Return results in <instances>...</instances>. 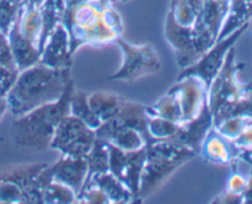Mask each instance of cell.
<instances>
[{"mask_svg": "<svg viewBox=\"0 0 252 204\" xmlns=\"http://www.w3.org/2000/svg\"><path fill=\"white\" fill-rule=\"evenodd\" d=\"M62 24L70 39L71 54L80 47H103L122 36L123 22L110 0H75L66 5Z\"/></svg>", "mask_w": 252, "mask_h": 204, "instance_id": "1", "label": "cell"}, {"mask_svg": "<svg viewBox=\"0 0 252 204\" xmlns=\"http://www.w3.org/2000/svg\"><path fill=\"white\" fill-rule=\"evenodd\" d=\"M71 81L70 69H56L36 63L20 70L5 95L7 111L15 117L61 98Z\"/></svg>", "mask_w": 252, "mask_h": 204, "instance_id": "2", "label": "cell"}, {"mask_svg": "<svg viewBox=\"0 0 252 204\" xmlns=\"http://www.w3.org/2000/svg\"><path fill=\"white\" fill-rule=\"evenodd\" d=\"M74 90L73 80L68 84L61 98L46 103L20 117H15L11 127L12 140L16 146L46 151L61 120L69 115V100Z\"/></svg>", "mask_w": 252, "mask_h": 204, "instance_id": "3", "label": "cell"}, {"mask_svg": "<svg viewBox=\"0 0 252 204\" xmlns=\"http://www.w3.org/2000/svg\"><path fill=\"white\" fill-rule=\"evenodd\" d=\"M197 154L189 147L170 140H155L147 145V156L140 177L139 199L152 196L179 167Z\"/></svg>", "mask_w": 252, "mask_h": 204, "instance_id": "4", "label": "cell"}, {"mask_svg": "<svg viewBox=\"0 0 252 204\" xmlns=\"http://www.w3.org/2000/svg\"><path fill=\"white\" fill-rule=\"evenodd\" d=\"M48 164H19L0 172V203H42V188L37 181Z\"/></svg>", "mask_w": 252, "mask_h": 204, "instance_id": "5", "label": "cell"}, {"mask_svg": "<svg viewBox=\"0 0 252 204\" xmlns=\"http://www.w3.org/2000/svg\"><path fill=\"white\" fill-rule=\"evenodd\" d=\"M115 43L120 46L123 59L120 69L113 75L108 76L110 80L135 81L158 73L161 69L157 49L150 44H130L122 37H118Z\"/></svg>", "mask_w": 252, "mask_h": 204, "instance_id": "6", "label": "cell"}, {"mask_svg": "<svg viewBox=\"0 0 252 204\" xmlns=\"http://www.w3.org/2000/svg\"><path fill=\"white\" fill-rule=\"evenodd\" d=\"M95 139V130L69 113L57 127L49 149L57 150L63 156L86 157Z\"/></svg>", "mask_w": 252, "mask_h": 204, "instance_id": "7", "label": "cell"}, {"mask_svg": "<svg viewBox=\"0 0 252 204\" xmlns=\"http://www.w3.org/2000/svg\"><path fill=\"white\" fill-rule=\"evenodd\" d=\"M248 27L249 22L236 29L235 31H233L220 41H217L216 44L211 49H208L203 56L199 57L193 64L186 66V68H182L179 76H177V80L191 75L198 76L199 79L204 81L207 87L209 88L211 84L213 83L216 76L218 75L220 69L223 68L229 51L233 48L236 41L243 36V33L248 29Z\"/></svg>", "mask_w": 252, "mask_h": 204, "instance_id": "8", "label": "cell"}, {"mask_svg": "<svg viewBox=\"0 0 252 204\" xmlns=\"http://www.w3.org/2000/svg\"><path fill=\"white\" fill-rule=\"evenodd\" d=\"M110 150V171L116 178L120 179L134 197L135 202L139 199L140 177L147 156V146L135 151H125L112 144H108Z\"/></svg>", "mask_w": 252, "mask_h": 204, "instance_id": "9", "label": "cell"}, {"mask_svg": "<svg viewBox=\"0 0 252 204\" xmlns=\"http://www.w3.org/2000/svg\"><path fill=\"white\" fill-rule=\"evenodd\" d=\"M88 177V162L86 157H70L61 155L54 164L47 165L37 176L41 188L49 182L64 184L69 187L78 196Z\"/></svg>", "mask_w": 252, "mask_h": 204, "instance_id": "10", "label": "cell"}, {"mask_svg": "<svg viewBox=\"0 0 252 204\" xmlns=\"http://www.w3.org/2000/svg\"><path fill=\"white\" fill-rule=\"evenodd\" d=\"M179 96L182 112V123L198 116L203 106L208 102V87L198 76H186L172 86Z\"/></svg>", "mask_w": 252, "mask_h": 204, "instance_id": "11", "label": "cell"}, {"mask_svg": "<svg viewBox=\"0 0 252 204\" xmlns=\"http://www.w3.org/2000/svg\"><path fill=\"white\" fill-rule=\"evenodd\" d=\"M212 128H213V115L207 102L197 117L180 124L179 130L170 139V142L184 145L199 155L202 144Z\"/></svg>", "mask_w": 252, "mask_h": 204, "instance_id": "12", "label": "cell"}, {"mask_svg": "<svg viewBox=\"0 0 252 204\" xmlns=\"http://www.w3.org/2000/svg\"><path fill=\"white\" fill-rule=\"evenodd\" d=\"M70 39L63 24L57 25L44 43L39 57V63L56 69H70Z\"/></svg>", "mask_w": 252, "mask_h": 204, "instance_id": "13", "label": "cell"}, {"mask_svg": "<svg viewBox=\"0 0 252 204\" xmlns=\"http://www.w3.org/2000/svg\"><path fill=\"white\" fill-rule=\"evenodd\" d=\"M95 132L96 137L105 140L108 144H112L125 150V151L140 150L150 143L148 137H145L139 130L120 125L111 120L102 123Z\"/></svg>", "mask_w": 252, "mask_h": 204, "instance_id": "14", "label": "cell"}, {"mask_svg": "<svg viewBox=\"0 0 252 204\" xmlns=\"http://www.w3.org/2000/svg\"><path fill=\"white\" fill-rule=\"evenodd\" d=\"M240 152L241 149H239L231 140L212 128L202 144L199 155L212 164L230 165L239 159Z\"/></svg>", "mask_w": 252, "mask_h": 204, "instance_id": "15", "label": "cell"}, {"mask_svg": "<svg viewBox=\"0 0 252 204\" xmlns=\"http://www.w3.org/2000/svg\"><path fill=\"white\" fill-rule=\"evenodd\" d=\"M6 36L12 57H14L15 64H16L19 71L38 63L39 57H41L39 49L34 47L31 42L25 39L22 36H20V33L14 27L11 26Z\"/></svg>", "mask_w": 252, "mask_h": 204, "instance_id": "16", "label": "cell"}, {"mask_svg": "<svg viewBox=\"0 0 252 204\" xmlns=\"http://www.w3.org/2000/svg\"><path fill=\"white\" fill-rule=\"evenodd\" d=\"M88 101L94 115L101 120V123H105L120 112L126 98L108 91H96L89 93Z\"/></svg>", "mask_w": 252, "mask_h": 204, "instance_id": "17", "label": "cell"}, {"mask_svg": "<svg viewBox=\"0 0 252 204\" xmlns=\"http://www.w3.org/2000/svg\"><path fill=\"white\" fill-rule=\"evenodd\" d=\"M88 179L95 182L101 191L107 197L108 202L113 204H128L134 203L135 199L132 192L122 183L118 178H116L111 172L106 174H96L90 176Z\"/></svg>", "mask_w": 252, "mask_h": 204, "instance_id": "18", "label": "cell"}, {"mask_svg": "<svg viewBox=\"0 0 252 204\" xmlns=\"http://www.w3.org/2000/svg\"><path fill=\"white\" fill-rule=\"evenodd\" d=\"M145 112L148 116H153V117L165 118L179 124L182 123V112L179 96L172 87L157 102L150 106H145Z\"/></svg>", "mask_w": 252, "mask_h": 204, "instance_id": "19", "label": "cell"}, {"mask_svg": "<svg viewBox=\"0 0 252 204\" xmlns=\"http://www.w3.org/2000/svg\"><path fill=\"white\" fill-rule=\"evenodd\" d=\"M19 74L6 34L0 31V95L5 96Z\"/></svg>", "mask_w": 252, "mask_h": 204, "instance_id": "20", "label": "cell"}, {"mask_svg": "<svg viewBox=\"0 0 252 204\" xmlns=\"http://www.w3.org/2000/svg\"><path fill=\"white\" fill-rule=\"evenodd\" d=\"M203 0H171L169 15L180 26L192 29L201 15Z\"/></svg>", "mask_w": 252, "mask_h": 204, "instance_id": "21", "label": "cell"}, {"mask_svg": "<svg viewBox=\"0 0 252 204\" xmlns=\"http://www.w3.org/2000/svg\"><path fill=\"white\" fill-rule=\"evenodd\" d=\"M65 0H44L38 7L39 15L42 20V43H46L47 38L52 33L57 25L62 24L65 12ZM43 49V48H42Z\"/></svg>", "mask_w": 252, "mask_h": 204, "instance_id": "22", "label": "cell"}, {"mask_svg": "<svg viewBox=\"0 0 252 204\" xmlns=\"http://www.w3.org/2000/svg\"><path fill=\"white\" fill-rule=\"evenodd\" d=\"M88 96L89 93L85 91L74 88L70 95V100H69V113L83 120L91 129L96 130L102 123L91 111L90 106H89Z\"/></svg>", "mask_w": 252, "mask_h": 204, "instance_id": "23", "label": "cell"}, {"mask_svg": "<svg viewBox=\"0 0 252 204\" xmlns=\"http://www.w3.org/2000/svg\"><path fill=\"white\" fill-rule=\"evenodd\" d=\"M88 162V177L96 174H106L110 171V150L108 143L96 137L93 147L86 155Z\"/></svg>", "mask_w": 252, "mask_h": 204, "instance_id": "24", "label": "cell"}, {"mask_svg": "<svg viewBox=\"0 0 252 204\" xmlns=\"http://www.w3.org/2000/svg\"><path fill=\"white\" fill-rule=\"evenodd\" d=\"M42 203L70 204L76 203V194L69 187L57 182H49L42 189Z\"/></svg>", "mask_w": 252, "mask_h": 204, "instance_id": "25", "label": "cell"}, {"mask_svg": "<svg viewBox=\"0 0 252 204\" xmlns=\"http://www.w3.org/2000/svg\"><path fill=\"white\" fill-rule=\"evenodd\" d=\"M179 127V123H175L172 120L148 116L147 128L153 142H155V140H170L176 134Z\"/></svg>", "mask_w": 252, "mask_h": 204, "instance_id": "26", "label": "cell"}, {"mask_svg": "<svg viewBox=\"0 0 252 204\" xmlns=\"http://www.w3.org/2000/svg\"><path fill=\"white\" fill-rule=\"evenodd\" d=\"M22 5L21 0H0V31L9 33Z\"/></svg>", "mask_w": 252, "mask_h": 204, "instance_id": "27", "label": "cell"}, {"mask_svg": "<svg viewBox=\"0 0 252 204\" xmlns=\"http://www.w3.org/2000/svg\"><path fill=\"white\" fill-rule=\"evenodd\" d=\"M249 183V177L244 176L240 172H234L228 179V183H226V192H230V193L239 194V196H243L245 193L246 188H248Z\"/></svg>", "mask_w": 252, "mask_h": 204, "instance_id": "28", "label": "cell"}, {"mask_svg": "<svg viewBox=\"0 0 252 204\" xmlns=\"http://www.w3.org/2000/svg\"><path fill=\"white\" fill-rule=\"evenodd\" d=\"M233 143L241 150L252 147V122L243 130V133L235 140H233Z\"/></svg>", "mask_w": 252, "mask_h": 204, "instance_id": "29", "label": "cell"}, {"mask_svg": "<svg viewBox=\"0 0 252 204\" xmlns=\"http://www.w3.org/2000/svg\"><path fill=\"white\" fill-rule=\"evenodd\" d=\"M239 157L244 159L246 162H249V164H250L252 166V147H250V149L241 150L240 156H239Z\"/></svg>", "mask_w": 252, "mask_h": 204, "instance_id": "30", "label": "cell"}, {"mask_svg": "<svg viewBox=\"0 0 252 204\" xmlns=\"http://www.w3.org/2000/svg\"><path fill=\"white\" fill-rule=\"evenodd\" d=\"M22 4L30 5V6H34V7H39V5L44 1V0H21Z\"/></svg>", "mask_w": 252, "mask_h": 204, "instance_id": "31", "label": "cell"}, {"mask_svg": "<svg viewBox=\"0 0 252 204\" xmlns=\"http://www.w3.org/2000/svg\"><path fill=\"white\" fill-rule=\"evenodd\" d=\"M120 1H122V2H127V1H129V0H120Z\"/></svg>", "mask_w": 252, "mask_h": 204, "instance_id": "32", "label": "cell"}]
</instances>
